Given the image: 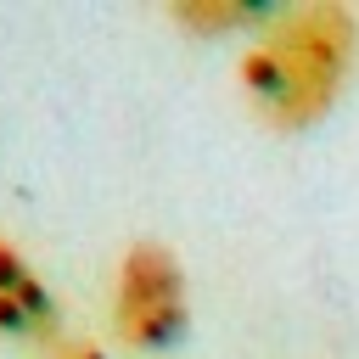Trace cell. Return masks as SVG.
<instances>
[{
	"instance_id": "6da1fadb",
	"label": "cell",
	"mask_w": 359,
	"mask_h": 359,
	"mask_svg": "<svg viewBox=\"0 0 359 359\" xmlns=\"http://www.w3.org/2000/svg\"><path fill=\"white\" fill-rule=\"evenodd\" d=\"M359 62V22L337 0L280 6L241 50V95L247 107L280 129L303 135L314 129L348 90V73Z\"/></svg>"
},
{
	"instance_id": "7a4b0ae2",
	"label": "cell",
	"mask_w": 359,
	"mask_h": 359,
	"mask_svg": "<svg viewBox=\"0 0 359 359\" xmlns=\"http://www.w3.org/2000/svg\"><path fill=\"white\" fill-rule=\"evenodd\" d=\"M191 325L185 264L163 241H129L112 269V337L129 353H168Z\"/></svg>"
},
{
	"instance_id": "3957f363",
	"label": "cell",
	"mask_w": 359,
	"mask_h": 359,
	"mask_svg": "<svg viewBox=\"0 0 359 359\" xmlns=\"http://www.w3.org/2000/svg\"><path fill=\"white\" fill-rule=\"evenodd\" d=\"M0 337L11 342H56V292L34 269V258L0 236Z\"/></svg>"
},
{
	"instance_id": "277c9868",
	"label": "cell",
	"mask_w": 359,
	"mask_h": 359,
	"mask_svg": "<svg viewBox=\"0 0 359 359\" xmlns=\"http://www.w3.org/2000/svg\"><path fill=\"white\" fill-rule=\"evenodd\" d=\"M185 34H196V39H224V34H258L269 17H275V6H247V0H180L174 11H168Z\"/></svg>"
},
{
	"instance_id": "5b68a950",
	"label": "cell",
	"mask_w": 359,
	"mask_h": 359,
	"mask_svg": "<svg viewBox=\"0 0 359 359\" xmlns=\"http://www.w3.org/2000/svg\"><path fill=\"white\" fill-rule=\"evenodd\" d=\"M39 359H107V353L95 342H84V337H56V342L39 348Z\"/></svg>"
}]
</instances>
